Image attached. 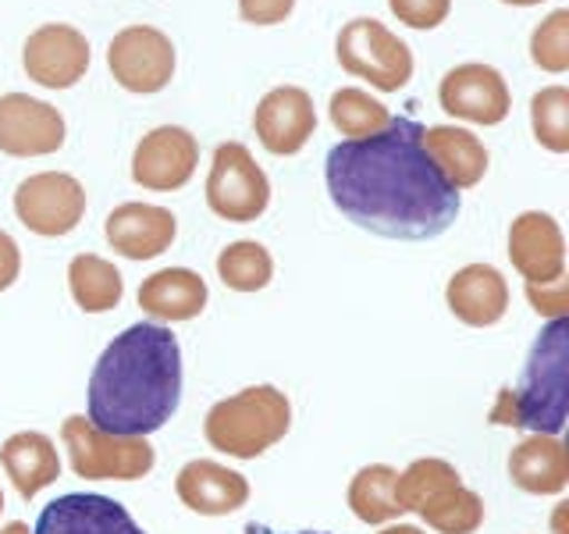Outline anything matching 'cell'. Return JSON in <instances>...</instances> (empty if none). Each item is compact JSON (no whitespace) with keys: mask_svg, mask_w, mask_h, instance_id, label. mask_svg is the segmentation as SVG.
Segmentation results:
<instances>
[{"mask_svg":"<svg viewBox=\"0 0 569 534\" xmlns=\"http://www.w3.org/2000/svg\"><path fill=\"white\" fill-rule=\"evenodd\" d=\"M325 178L342 218L381 239H438L459 218V189L423 150V125L413 118L331 147Z\"/></svg>","mask_w":569,"mask_h":534,"instance_id":"obj_1","label":"cell"},{"mask_svg":"<svg viewBox=\"0 0 569 534\" xmlns=\"http://www.w3.org/2000/svg\"><path fill=\"white\" fill-rule=\"evenodd\" d=\"M182 403V349L157 320L114 335L89 374V424L107 435L147 438Z\"/></svg>","mask_w":569,"mask_h":534,"instance_id":"obj_2","label":"cell"},{"mask_svg":"<svg viewBox=\"0 0 569 534\" xmlns=\"http://www.w3.org/2000/svg\"><path fill=\"white\" fill-rule=\"evenodd\" d=\"M566 360H569V320H548L533 338L523 378L516 388H502L491 406V424L527 427L533 435H556L566 427Z\"/></svg>","mask_w":569,"mask_h":534,"instance_id":"obj_3","label":"cell"},{"mask_svg":"<svg viewBox=\"0 0 569 534\" xmlns=\"http://www.w3.org/2000/svg\"><path fill=\"white\" fill-rule=\"evenodd\" d=\"M292 427V403L274 385H253L207 409L203 435L218 453L257 459Z\"/></svg>","mask_w":569,"mask_h":534,"instance_id":"obj_4","label":"cell"},{"mask_svg":"<svg viewBox=\"0 0 569 534\" xmlns=\"http://www.w3.org/2000/svg\"><path fill=\"white\" fill-rule=\"evenodd\" d=\"M61 442L68 449L71 471L86 481H139L157 463V453L147 438L107 435L82 414H71L61 424Z\"/></svg>","mask_w":569,"mask_h":534,"instance_id":"obj_5","label":"cell"},{"mask_svg":"<svg viewBox=\"0 0 569 534\" xmlns=\"http://www.w3.org/2000/svg\"><path fill=\"white\" fill-rule=\"evenodd\" d=\"M338 65L349 76L367 79L381 93H399V89L413 76V53L399 40L396 32L385 29L378 18H352V22L338 32Z\"/></svg>","mask_w":569,"mask_h":534,"instance_id":"obj_6","label":"cell"},{"mask_svg":"<svg viewBox=\"0 0 569 534\" xmlns=\"http://www.w3.org/2000/svg\"><path fill=\"white\" fill-rule=\"evenodd\" d=\"M207 204L224 221L249 225L271 204V182L242 142H221L207 175Z\"/></svg>","mask_w":569,"mask_h":534,"instance_id":"obj_7","label":"cell"},{"mask_svg":"<svg viewBox=\"0 0 569 534\" xmlns=\"http://www.w3.org/2000/svg\"><path fill=\"white\" fill-rule=\"evenodd\" d=\"M14 214L29 231L43 239H61L76 231L86 214V189L76 175L40 171L29 175L14 192Z\"/></svg>","mask_w":569,"mask_h":534,"instance_id":"obj_8","label":"cell"},{"mask_svg":"<svg viewBox=\"0 0 569 534\" xmlns=\"http://www.w3.org/2000/svg\"><path fill=\"white\" fill-rule=\"evenodd\" d=\"M107 65L114 82L129 93H160L174 76V47L153 26H129L111 40Z\"/></svg>","mask_w":569,"mask_h":534,"instance_id":"obj_9","label":"cell"},{"mask_svg":"<svg viewBox=\"0 0 569 534\" xmlns=\"http://www.w3.org/2000/svg\"><path fill=\"white\" fill-rule=\"evenodd\" d=\"M200 165V142L182 125H160L150 136L139 139L132 154V178L136 186L153 192H174L189 186Z\"/></svg>","mask_w":569,"mask_h":534,"instance_id":"obj_10","label":"cell"},{"mask_svg":"<svg viewBox=\"0 0 569 534\" xmlns=\"http://www.w3.org/2000/svg\"><path fill=\"white\" fill-rule=\"evenodd\" d=\"M438 103L445 115L462 118L470 125H498L506 121L512 97L502 71L491 65H459L438 86Z\"/></svg>","mask_w":569,"mask_h":534,"instance_id":"obj_11","label":"cell"},{"mask_svg":"<svg viewBox=\"0 0 569 534\" xmlns=\"http://www.w3.org/2000/svg\"><path fill=\"white\" fill-rule=\"evenodd\" d=\"M64 147V118L58 107L29 93L0 97V150L8 157H47Z\"/></svg>","mask_w":569,"mask_h":534,"instance_id":"obj_12","label":"cell"},{"mask_svg":"<svg viewBox=\"0 0 569 534\" xmlns=\"http://www.w3.org/2000/svg\"><path fill=\"white\" fill-rule=\"evenodd\" d=\"M22 65L29 79L40 82L43 89H71L89 68V43L79 29L50 22L26 40Z\"/></svg>","mask_w":569,"mask_h":534,"instance_id":"obj_13","label":"cell"},{"mask_svg":"<svg viewBox=\"0 0 569 534\" xmlns=\"http://www.w3.org/2000/svg\"><path fill=\"white\" fill-rule=\"evenodd\" d=\"M253 129L263 142L267 154L274 157H292L310 142L317 129V115H313V100L307 89L299 86H278L271 89L253 115Z\"/></svg>","mask_w":569,"mask_h":534,"instance_id":"obj_14","label":"cell"},{"mask_svg":"<svg viewBox=\"0 0 569 534\" xmlns=\"http://www.w3.org/2000/svg\"><path fill=\"white\" fill-rule=\"evenodd\" d=\"M32 534H147L118 498L71 492L43 506Z\"/></svg>","mask_w":569,"mask_h":534,"instance_id":"obj_15","label":"cell"},{"mask_svg":"<svg viewBox=\"0 0 569 534\" xmlns=\"http://www.w3.org/2000/svg\"><path fill=\"white\" fill-rule=\"evenodd\" d=\"M509 260L527 281H551L566 275V236L545 210H523L509 225Z\"/></svg>","mask_w":569,"mask_h":534,"instance_id":"obj_16","label":"cell"},{"mask_svg":"<svg viewBox=\"0 0 569 534\" xmlns=\"http://www.w3.org/2000/svg\"><path fill=\"white\" fill-rule=\"evenodd\" d=\"M445 303L467 328H491L509 310V281L491 264H467L445 285Z\"/></svg>","mask_w":569,"mask_h":534,"instance_id":"obj_17","label":"cell"},{"mask_svg":"<svg viewBox=\"0 0 569 534\" xmlns=\"http://www.w3.org/2000/svg\"><path fill=\"white\" fill-rule=\"evenodd\" d=\"M107 243L129 260H153L171 249L178 236V221L168 207L153 204H121L107 214Z\"/></svg>","mask_w":569,"mask_h":534,"instance_id":"obj_18","label":"cell"},{"mask_svg":"<svg viewBox=\"0 0 569 534\" xmlns=\"http://www.w3.org/2000/svg\"><path fill=\"white\" fill-rule=\"evenodd\" d=\"M174 492L200 516H228L249 503V481L218 459H189L174 477Z\"/></svg>","mask_w":569,"mask_h":534,"instance_id":"obj_19","label":"cell"},{"mask_svg":"<svg viewBox=\"0 0 569 534\" xmlns=\"http://www.w3.org/2000/svg\"><path fill=\"white\" fill-rule=\"evenodd\" d=\"M207 281L189 267H164L139 285V307L157 325H178V320L200 317L207 307Z\"/></svg>","mask_w":569,"mask_h":534,"instance_id":"obj_20","label":"cell"},{"mask_svg":"<svg viewBox=\"0 0 569 534\" xmlns=\"http://www.w3.org/2000/svg\"><path fill=\"white\" fill-rule=\"evenodd\" d=\"M509 477L527 495H562L569 485L566 445L556 435H530L509 453Z\"/></svg>","mask_w":569,"mask_h":534,"instance_id":"obj_21","label":"cell"},{"mask_svg":"<svg viewBox=\"0 0 569 534\" xmlns=\"http://www.w3.org/2000/svg\"><path fill=\"white\" fill-rule=\"evenodd\" d=\"M0 463L11 477L14 492L26 498H36L43 488H50L61 477V456L43 432H18L0 445Z\"/></svg>","mask_w":569,"mask_h":534,"instance_id":"obj_22","label":"cell"},{"mask_svg":"<svg viewBox=\"0 0 569 534\" xmlns=\"http://www.w3.org/2000/svg\"><path fill=\"white\" fill-rule=\"evenodd\" d=\"M423 150L431 154L438 171L449 178L452 189H473L488 175V150L470 129L459 125H435L423 129Z\"/></svg>","mask_w":569,"mask_h":534,"instance_id":"obj_23","label":"cell"},{"mask_svg":"<svg viewBox=\"0 0 569 534\" xmlns=\"http://www.w3.org/2000/svg\"><path fill=\"white\" fill-rule=\"evenodd\" d=\"M68 289H71V299L79 303V310L107 314L121 303L124 281L111 260H103L97 254H79L68 264Z\"/></svg>","mask_w":569,"mask_h":534,"instance_id":"obj_24","label":"cell"},{"mask_svg":"<svg viewBox=\"0 0 569 534\" xmlns=\"http://www.w3.org/2000/svg\"><path fill=\"white\" fill-rule=\"evenodd\" d=\"M396 481L399 471L388 463H370V467L356 471L349 481V510L356 521L363 524H391L396 516H402V506L396 498Z\"/></svg>","mask_w":569,"mask_h":534,"instance_id":"obj_25","label":"cell"},{"mask_svg":"<svg viewBox=\"0 0 569 534\" xmlns=\"http://www.w3.org/2000/svg\"><path fill=\"white\" fill-rule=\"evenodd\" d=\"M417 513H420V521L438 534H477V527L485 524V498L459 481V485L438 492L431 503H423Z\"/></svg>","mask_w":569,"mask_h":534,"instance_id":"obj_26","label":"cell"},{"mask_svg":"<svg viewBox=\"0 0 569 534\" xmlns=\"http://www.w3.org/2000/svg\"><path fill=\"white\" fill-rule=\"evenodd\" d=\"M218 278L231 293H260L274 278V260L267 254V246L253 239L231 243L218 254Z\"/></svg>","mask_w":569,"mask_h":534,"instance_id":"obj_27","label":"cell"},{"mask_svg":"<svg viewBox=\"0 0 569 534\" xmlns=\"http://www.w3.org/2000/svg\"><path fill=\"white\" fill-rule=\"evenodd\" d=\"M452 485H459V471L452 467V463L438 459V456H423V459H413L399 474L396 498H399L402 513H417L423 503H431L438 492L452 488Z\"/></svg>","mask_w":569,"mask_h":534,"instance_id":"obj_28","label":"cell"},{"mask_svg":"<svg viewBox=\"0 0 569 534\" xmlns=\"http://www.w3.org/2000/svg\"><path fill=\"white\" fill-rule=\"evenodd\" d=\"M331 125L342 136H352V139H367L373 132H381L385 125L391 121L388 107L381 100H373L363 89H338L331 93Z\"/></svg>","mask_w":569,"mask_h":534,"instance_id":"obj_29","label":"cell"},{"mask_svg":"<svg viewBox=\"0 0 569 534\" xmlns=\"http://www.w3.org/2000/svg\"><path fill=\"white\" fill-rule=\"evenodd\" d=\"M530 129L533 139L551 154L569 150V89L548 86L530 100Z\"/></svg>","mask_w":569,"mask_h":534,"instance_id":"obj_30","label":"cell"},{"mask_svg":"<svg viewBox=\"0 0 569 534\" xmlns=\"http://www.w3.org/2000/svg\"><path fill=\"white\" fill-rule=\"evenodd\" d=\"M530 58L538 68L551 71V76H562L569 68V11L566 8L551 11L545 22L533 29Z\"/></svg>","mask_w":569,"mask_h":534,"instance_id":"obj_31","label":"cell"},{"mask_svg":"<svg viewBox=\"0 0 569 534\" xmlns=\"http://www.w3.org/2000/svg\"><path fill=\"white\" fill-rule=\"evenodd\" d=\"M391 14L409 29H438L452 11V0H388Z\"/></svg>","mask_w":569,"mask_h":534,"instance_id":"obj_32","label":"cell"},{"mask_svg":"<svg viewBox=\"0 0 569 534\" xmlns=\"http://www.w3.org/2000/svg\"><path fill=\"white\" fill-rule=\"evenodd\" d=\"M527 299L545 320H562L569 314V281L551 278V281H527Z\"/></svg>","mask_w":569,"mask_h":534,"instance_id":"obj_33","label":"cell"},{"mask_svg":"<svg viewBox=\"0 0 569 534\" xmlns=\"http://www.w3.org/2000/svg\"><path fill=\"white\" fill-rule=\"evenodd\" d=\"M296 0H239V14L253 26H278L292 14Z\"/></svg>","mask_w":569,"mask_h":534,"instance_id":"obj_34","label":"cell"},{"mask_svg":"<svg viewBox=\"0 0 569 534\" xmlns=\"http://www.w3.org/2000/svg\"><path fill=\"white\" fill-rule=\"evenodd\" d=\"M18 275H22V249H18L8 231H0V293L11 289Z\"/></svg>","mask_w":569,"mask_h":534,"instance_id":"obj_35","label":"cell"},{"mask_svg":"<svg viewBox=\"0 0 569 534\" xmlns=\"http://www.w3.org/2000/svg\"><path fill=\"white\" fill-rule=\"evenodd\" d=\"M381 534H423L417 524H391V527H385Z\"/></svg>","mask_w":569,"mask_h":534,"instance_id":"obj_36","label":"cell"},{"mask_svg":"<svg viewBox=\"0 0 569 534\" xmlns=\"http://www.w3.org/2000/svg\"><path fill=\"white\" fill-rule=\"evenodd\" d=\"M0 534H32V531H29V524H22V521H11V524L0 527Z\"/></svg>","mask_w":569,"mask_h":534,"instance_id":"obj_37","label":"cell"},{"mask_svg":"<svg viewBox=\"0 0 569 534\" xmlns=\"http://www.w3.org/2000/svg\"><path fill=\"white\" fill-rule=\"evenodd\" d=\"M502 4H512V8H533V4H541V0H502Z\"/></svg>","mask_w":569,"mask_h":534,"instance_id":"obj_38","label":"cell"},{"mask_svg":"<svg viewBox=\"0 0 569 534\" xmlns=\"http://www.w3.org/2000/svg\"><path fill=\"white\" fill-rule=\"evenodd\" d=\"M263 534H274V531H263ZM296 534H325V531H296Z\"/></svg>","mask_w":569,"mask_h":534,"instance_id":"obj_39","label":"cell"},{"mask_svg":"<svg viewBox=\"0 0 569 534\" xmlns=\"http://www.w3.org/2000/svg\"><path fill=\"white\" fill-rule=\"evenodd\" d=\"M0 513H4V492H0Z\"/></svg>","mask_w":569,"mask_h":534,"instance_id":"obj_40","label":"cell"}]
</instances>
